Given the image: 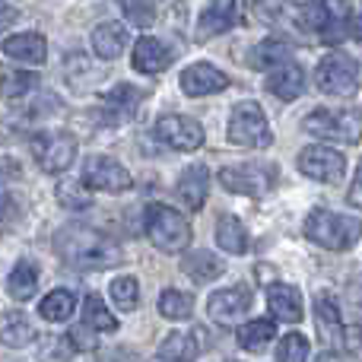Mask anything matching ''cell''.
<instances>
[{"mask_svg": "<svg viewBox=\"0 0 362 362\" xmlns=\"http://www.w3.org/2000/svg\"><path fill=\"white\" fill-rule=\"evenodd\" d=\"M248 308H251L248 286H226L206 299V315H210V321H216V325H223V327L242 321L245 315H248Z\"/></svg>", "mask_w": 362, "mask_h": 362, "instance_id": "8fae6325", "label": "cell"}, {"mask_svg": "<svg viewBox=\"0 0 362 362\" xmlns=\"http://www.w3.org/2000/svg\"><path fill=\"white\" fill-rule=\"evenodd\" d=\"M242 0H213L197 19V35L200 38H213L219 32H229L232 25L242 19Z\"/></svg>", "mask_w": 362, "mask_h": 362, "instance_id": "5bb4252c", "label": "cell"}, {"mask_svg": "<svg viewBox=\"0 0 362 362\" xmlns=\"http://www.w3.org/2000/svg\"><path fill=\"white\" fill-rule=\"evenodd\" d=\"M299 169H302V175H308L315 181L337 185V181L346 175V159H344V153L331 150V146L315 144L299 153Z\"/></svg>", "mask_w": 362, "mask_h": 362, "instance_id": "9c48e42d", "label": "cell"}, {"mask_svg": "<svg viewBox=\"0 0 362 362\" xmlns=\"http://www.w3.org/2000/svg\"><path fill=\"white\" fill-rule=\"evenodd\" d=\"M74 312H76V296L70 293V289H54V293H48L42 299V305H38V315H42L45 321H70Z\"/></svg>", "mask_w": 362, "mask_h": 362, "instance_id": "4dcf8cb0", "label": "cell"}, {"mask_svg": "<svg viewBox=\"0 0 362 362\" xmlns=\"http://www.w3.org/2000/svg\"><path fill=\"white\" fill-rule=\"evenodd\" d=\"M346 200H350V206H356V210H362V169L356 172V178H353V185H350V194H346Z\"/></svg>", "mask_w": 362, "mask_h": 362, "instance_id": "f35d334b", "label": "cell"}, {"mask_svg": "<svg viewBox=\"0 0 362 362\" xmlns=\"http://www.w3.org/2000/svg\"><path fill=\"white\" fill-rule=\"evenodd\" d=\"M159 315L169 321H187L194 315V299L181 289H163L159 296Z\"/></svg>", "mask_w": 362, "mask_h": 362, "instance_id": "1f68e13d", "label": "cell"}, {"mask_svg": "<svg viewBox=\"0 0 362 362\" xmlns=\"http://www.w3.org/2000/svg\"><path fill=\"white\" fill-rule=\"evenodd\" d=\"M54 251L64 264L76 270H108L121 264V248L108 235L89 226H64L54 235Z\"/></svg>", "mask_w": 362, "mask_h": 362, "instance_id": "6da1fadb", "label": "cell"}, {"mask_svg": "<svg viewBox=\"0 0 362 362\" xmlns=\"http://www.w3.org/2000/svg\"><path fill=\"white\" fill-rule=\"evenodd\" d=\"M216 245L226 255H245L251 248L248 245V229L242 226V219L235 216H223L216 223Z\"/></svg>", "mask_w": 362, "mask_h": 362, "instance_id": "4316f807", "label": "cell"}, {"mask_svg": "<svg viewBox=\"0 0 362 362\" xmlns=\"http://www.w3.org/2000/svg\"><path fill=\"white\" fill-rule=\"evenodd\" d=\"M172 57L175 54L153 35H140L134 45V70H140V74H163L172 64Z\"/></svg>", "mask_w": 362, "mask_h": 362, "instance_id": "e0dca14e", "label": "cell"}, {"mask_svg": "<svg viewBox=\"0 0 362 362\" xmlns=\"http://www.w3.org/2000/svg\"><path fill=\"white\" fill-rule=\"evenodd\" d=\"M267 308L276 321H286V325H296L302 321V296L296 286H286V283H274L267 289Z\"/></svg>", "mask_w": 362, "mask_h": 362, "instance_id": "d6986e66", "label": "cell"}, {"mask_svg": "<svg viewBox=\"0 0 362 362\" xmlns=\"http://www.w3.org/2000/svg\"><path fill=\"white\" fill-rule=\"evenodd\" d=\"M127 48V25L124 23H102L93 29V51L102 61H115Z\"/></svg>", "mask_w": 362, "mask_h": 362, "instance_id": "cb8c5ba5", "label": "cell"}, {"mask_svg": "<svg viewBox=\"0 0 362 362\" xmlns=\"http://www.w3.org/2000/svg\"><path fill=\"white\" fill-rule=\"evenodd\" d=\"M4 54L16 64H29V67H38L48 57V45H45V35L38 32H16L4 42Z\"/></svg>", "mask_w": 362, "mask_h": 362, "instance_id": "2e32d148", "label": "cell"}, {"mask_svg": "<svg viewBox=\"0 0 362 362\" xmlns=\"http://www.w3.org/2000/svg\"><path fill=\"white\" fill-rule=\"evenodd\" d=\"M289 57H293V45L283 42V38H264L248 51V64L255 70L280 67V64H289Z\"/></svg>", "mask_w": 362, "mask_h": 362, "instance_id": "484cf974", "label": "cell"}, {"mask_svg": "<svg viewBox=\"0 0 362 362\" xmlns=\"http://www.w3.org/2000/svg\"><path fill=\"white\" fill-rule=\"evenodd\" d=\"M108 293H112V302L118 305V312H134V308L140 305V286L134 276H118V280H112Z\"/></svg>", "mask_w": 362, "mask_h": 362, "instance_id": "836d02e7", "label": "cell"}, {"mask_svg": "<svg viewBox=\"0 0 362 362\" xmlns=\"http://www.w3.org/2000/svg\"><path fill=\"white\" fill-rule=\"evenodd\" d=\"M267 93H274L276 99H283V102L299 99V95L305 93V70L293 61L280 64V67L267 76Z\"/></svg>", "mask_w": 362, "mask_h": 362, "instance_id": "ac0fdd59", "label": "cell"}, {"mask_svg": "<svg viewBox=\"0 0 362 362\" xmlns=\"http://www.w3.org/2000/svg\"><path fill=\"white\" fill-rule=\"evenodd\" d=\"M362 226L350 216H340L334 210H312L305 219V238L327 251H346L356 245Z\"/></svg>", "mask_w": 362, "mask_h": 362, "instance_id": "3957f363", "label": "cell"}, {"mask_svg": "<svg viewBox=\"0 0 362 362\" xmlns=\"http://www.w3.org/2000/svg\"><path fill=\"white\" fill-rule=\"evenodd\" d=\"M83 321H86L89 331H115L118 327V321H115V315L105 308V302L99 299V296H86V302H83Z\"/></svg>", "mask_w": 362, "mask_h": 362, "instance_id": "d6a6232c", "label": "cell"}, {"mask_svg": "<svg viewBox=\"0 0 362 362\" xmlns=\"http://www.w3.org/2000/svg\"><path fill=\"white\" fill-rule=\"evenodd\" d=\"M315 325H318L321 340H325L331 350L344 346L346 334H350L344 327V321H340V308H337V302H334L331 296H318V299H315Z\"/></svg>", "mask_w": 362, "mask_h": 362, "instance_id": "9a60e30c", "label": "cell"}, {"mask_svg": "<svg viewBox=\"0 0 362 362\" xmlns=\"http://www.w3.org/2000/svg\"><path fill=\"white\" fill-rule=\"evenodd\" d=\"M315 83L327 95H353L359 86V64L353 57L334 51V54L321 57L318 70H315Z\"/></svg>", "mask_w": 362, "mask_h": 362, "instance_id": "8992f818", "label": "cell"}, {"mask_svg": "<svg viewBox=\"0 0 362 362\" xmlns=\"http://www.w3.org/2000/svg\"><path fill=\"white\" fill-rule=\"evenodd\" d=\"M346 315L353 325H362V276L350 280V286H346Z\"/></svg>", "mask_w": 362, "mask_h": 362, "instance_id": "74e56055", "label": "cell"}, {"mask_svg": "<svg viewBox=\"0 0 362 362\" xmlns=\"http://www.w3.org/2000/svg\"><path fill=\"white\" fill-rule=\"evenodd\" d=\"M16 16H19V13L13 10L10 4H4V0H0V32H4V29H10V25L16 23Z\"/></svg>", "mask_w": 362, "mask_h": 362, "instance_id": "ab89813d", "label": "cell"}, {"mask_svg": "<svg viewBox=\"0 0 362 362\" xmlns=\"http://www.w3.org/2000/svg\"><path fill=\"white\" fill-rule=\"evenodd\" d=\"M156 137L178 153H194L204 146V127L187 115H163L156 121Z\"/></svg>", "mask_w": 362, "mask_h": 362, "instance_id": "30bf717a", "label": "cell"}, {"mask_svg": "<svg viewBox=\"0 0 362 362\" xmlns=\"http://www.w3.org/2000/svg\"><path fill=\"white\" fill-rule=\"evenodd\" d=\"M274 276H276L274 267H267V264H257V280H261L267 289H270V283H274Z\"/></svg>", "mask_w": 362, "mask_h": 362, "instance_id": "60d3db41", "label": "cell"}, {"mask_svg": "<svg viewBox=\"0 0 362 362\" xmlns=\"http://www.w3.org/2000/svg\"><path fill=\"white\" fill-rule=\"evenodd\" d=\"M35 289H38V270L32 267L29 261H19L16 267H13L10 280H6V293L16 302H29L32 296H35Z\"/></svg>", "mask_w": 362, "mask_h": 362, "instance_id": "f1b7e54d", "label": "cell"}, {"mask_svg": "<svg viewBox=\"0 0 362 362\" xmlns=\"http://www.w3.org/2000/svg\"><path fill=\"white\" fill-rule=\"evenodd\" d=\"M226 86H229V76H226L219 67L206 64V61H197V64H191V67L181 70V89H185L191 99L223 93Z\"/></svg>", "mask_w": 362, "mask_h": 362, "instance_id": "4fadbf2b", "label": "cell"}, {"mask_svg": "<svg viewBox=\"0 0 362 362\" xmlns=\"http://www.w3.org/2000/svg\"><path fill=\"white\" fill-rule=\"evenodd\" d=\"M204 331H175L163 340L159 356L169 362H194L204 350Z\"/></svg>", "mask_w": 362, "mask_h": 362, "instance_id": "ffe728a7", "label": "cell"}, {"mask_svg": "<svg viewBox=\"0 0 362 362\" xmlns=\"http://www.w3.org/2000/svg\"><path fill=\"white\" fill-rule=\"evenodd\" d=\"M54 194H57V204L67 206V210H89V206H93V191H89L80 178H70V175L61 178Z\"/></svg>", "mask_w": 362, "mask_h": 362, "instance_id": "f546056e", "label": "cell"}, {"mask_svg": "<svg viewBox=\"0 0 362 362\" xmlns=\"http://www.w3.org/2000/svg\"><path fill=\"white\" fill-rule=\"evenodd\" d=\"M308 359V340L302 334H286L276 346V362H305Z\"/></svg>", "mask_w": 362, "mask_h": 362, "instance_id": "d590c367", "label": "cell"}, {"mask_svg": "<svg viewBox=\"0 0 362 362\" xmlns=\"http://www.w3.org/2000/svg\"><path fill=\"white\" fill-rule=\"evenodd\" d=\"M38 76L35 74H25V70H6V74H0V93L6 95V99H23V95H29L32 89H35Z\"/></svg>", "mask_w": 362, "mask_h": 362, "instance_id": "e575fe53", "label": "cell"}, {"mask_svg": "<svg viewBox=\"0 0 362 362\" xmlns=\"http://www.w3.org/2000/svg\"><path fill=\"white\" fill-rule=\"evenodd\" d=\"M35 340V327L23 312H0V344L23 350Z\"/></svg>", "mask_w": 362, "mask_h": 362, "instance_id": "d4e9b609", "label": "cell"}, {"mask_svg": "<svg viewBox=\"0 0 362 362\" xmlns=\"http://www.w3.org/2000/svg\"><path fill=\"white\" fill-rule=\"evenodd\" d=\"M121 6H124L127 19H131L134 25H140V29H146V25L156 23V10H153V0H121Z\"/></svg>", "mask_w": 362, "mask_h": 362, "instance_id": "8d00e7d4", "label": "cell"}, {"mask_svg": "<svg viewBox=\"0 0 362 362\" xmlns=\"http://www.w3.org/2000/svg\"><path fill=\"white\" fill-rule=\"evenodd\" d=\"M140 102H144V93H140L137 86H131V83H118L112 93H105V115H108V121H112V124L127 121L134 112H137Z\"/></svg>", "mask_w": 362, "mask_h": 362, "instance_id": "603a6c76", "label": "cell"}, {"mask_svg": "<svg viewBox=\"0 0 362 362\" xmlns=\"http://www.w3.org/2000/svg\"><path fill=\"white\" fill-rule=\"evenodd\" d=\"M276 337V325L270 318H255V321H245L238 327V344L245 346L248 353H261L270 346V340Z\"/></svg>", "mask_w": 362, "mask_h": 362, "instance_id": "83f0119b", "label": "cell"}, {"mask_svg": "<svg viewBox=\"0 0 362 362\" xmlns=\"http://www.w3.org/2000/svg\"><path fill=\"white\" fill-rule=\"evenodd\" d=\"M346 32H350V35L356 38V42H362V10H359L353 19H350V25H346Z\"/></svg>", "mask_w": 362, "mask_h": 362, "instance_id": "b9f144b4", "label": "cell"}, {"mask_svg": "<svg viewBox=\"0 0 362 362\" xmlns=\"http://www.w3.org/2000/svg\"><path fill=\"white\" fill-rule=\"evenodd\" d=\"M312 137L334 140V144H359L362 140V112L356 108H315L302 121Z\"/></svg>", "mask_w": 362, "mask_h": 362, "instance_id": "277c9868", "label": "cell"}, {"mask_svg": "<svg viewBox=\"0 0 362 362\" xmlns=\"http://www.w3.org/2000/svg\"><path fill=\"white\" fill-rule=\"evenodd\" d=\"M229 144L232 146H248V150H264L274 144V131H270L264 108L257 102H238L232 108L229 118Z\"/></svg>", "mask_w": 362, "mask_h": 362, "instance_id": "5b68a950", "label": "cell"}, {"mask_svg": "<svg viewBox=\"0 0 362 362\" xmlns=\"http://www.w3.org/2000/svg\"><path fill=\"white\" fill-rule=\"evenodd\" d=\"M146 235L150 242L156 245L159 251L165 255H178L191 245L194 232H191V223L169 204H150L146 206Z\"/></svg>", "mask_w": 362, "mask_h": 362, "instance_id": "7a4b0ae2", "label": "cell"}, {"mask_svg": "<svg viewBox=\"0 0 362 362\" xmlns=\"http://www.w3.org/2000/svg\"><path fill=\"white\" fill-rule=\"evenodd\" d=\"M206 185H210V172H206V165H191V169L181 172L175 194L181 197V204H185L187 210H200L204 200H206Z\"/></svg>", "mask_w": 362, "mask_h": 362, "instance_id": "7402d4cb", "label": "cell"}, {"mask_svg": "<svg viewBox=\"0 0 362 362\" xmlns=\"http://www.w3.org/2000/svg\"><path fill=\"white\" fill-rule=\"evenodd\" d=\"M181 270H185L194 283H213V280H219V276L226 274V264L219 261L213 251L194 248V251H187V255L181 257Z\"/></svg>", "mask_w": 362, "mask_h": 362, "instance_id": "44dd1931", "label": "cell"}, {"mask_svg": "<svg viewBox=\"0 0 362 362\" xmlns=\"http://www.w3.org/2000/svg\"><path fill=\"white\" fill-rule=\"evenodd\" d=\"M219 185L229 194L264 197L276 185V165H229L219 172Z\"/></svg>", "mask_w": 362, "mask_h": 362, "instance_id": "ba28073f", "label": "cell"}, {"mask_svg": "<svg viewBox=\"0 0 362 362\" xmlns=\"http://www.w3.org/2000/svg\"><path fill=\"white\" fill-rule=\"evenodd\" d=\"M29 146H32V156H35V163L42 165V172H51V175L70 169V163L76 159V140L70 137V134H64V131L35 134Z\"/></svg>", "mask_w": 362, "mask_h": 362, "instance_id": "52a82bcc", "label": "cell"}, {"mask_svg": "<svg viewBox=\"0 0 362 362\" xmlns=\"http://www.w3.org/2000/svg\"><path fill=\"white\" fill-rule=\"evenodd\" d=\"M83 178L93 187H99V191H112V194L127 191V187L134 185L131 172L112 156H89L86 163H83Z\"/></svg>", "mask_w": 362, "mask_h": 362, "instance_id": "7c38bea8", "label": "cell"}]
</instances>
